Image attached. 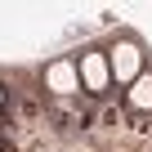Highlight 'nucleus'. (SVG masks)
Returning <instances> with one entry per match:
<instances>
[{
  "instance_id": "obj_1",
  "label": "nucleus",
  "mask_w": 152,
  "mask_h": 152,
  "mask_svg": "<svg viewBox=\"0 0 152 152\" xmlns=\"http://www.w3.org/2000/svg\"><path fill=\"white\" fill-rule=\"evenodd\" d=\"M103 49H107V63H112V85H116L121 94H125V90L139 81V76L152 67V58H148V45H143L134 31H116V36H112Z\"/></svg>"
},
{
  "instance_id": "obj_2",
  "label": "nucleus",
  "mask_w": 152,
  "mask_h": 152,
  "mask_svg": "<svg viewBox=\"0 0 152 152\" xmlns=\"http://www.w3.org/2000/svg\"><path fill=\"white\" fill-rule=\"evenodd\" d=\"M76 72H81V90L85 99H107L116 85H112V63H107V49L103 45H85L76 54Z\"/></svg>"
},
{
  "instance_id": "obj_3",
  "label": "nucleus",
  "mask_w": 152,
  "mask_h": 152,
  "mask_svg": "<svg viewBox=\"0 0 152 152\" xmlns=\"http://www.w3.org/2000/svg\"><path fill=\"white\" fill-rule=\"evenodd\" d=\"M40 90L54 99V103H76L85 90H81V72H76V54L72 58H49L40 67Z\"/></svg>"
},
{
  "instance_id": "obj_4",
  "label": "nucleus",
  "mask_w": 152,
  "mask_h": 152,
  "mask_svg": "<svg viewBox=\"0 0 152 152\" xmlns=\"http://www.w3.org/2000/svg\"><path fill=\"white\" fill-rule=\"evenodd\" d=\"M121 103H125V112L130 116H152V67L139 76V81L121 94Z\"/></svg>"
},
{
  "instance_id": "obj_5",
  "label": "nucleus",
  "mask_w": 152,
  "mask_h": 152,
  "mask_svg": "<svg viewBox=\"0 0 152 152\" xmlns=\"http://www.w3.org/2000/svg\"><path fill=\"white\" fill-rule=\"evenodd\" d=\"M5 112H9V85L0 81V116H5Z\"/></svg>"
}]
</instances>
